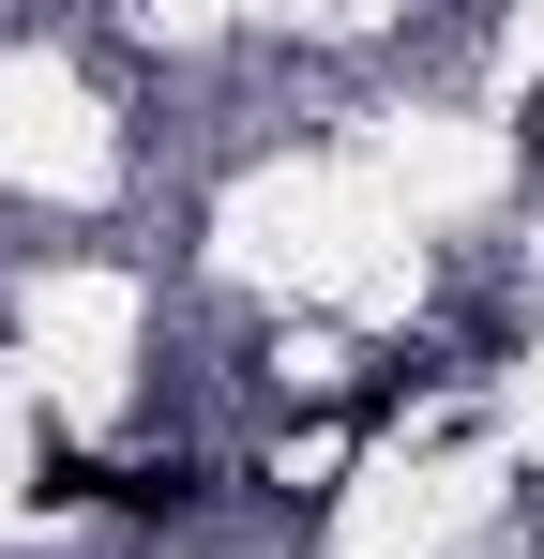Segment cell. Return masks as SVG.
<instances>
[{
  "mask_svg": "<svg viewBox=\"0 0 544 559\" xmlns=\"http://www.w3.org/2000/svg\"><path fill=\"white\" fill-rule=\"evenodd\" d=\"M106 499H121V514H197V499H212V468L152 454V468H106Z\"/></svg>",
  "mask_w": 544,
  "mask_h": 559,
  "instance_id": "cell-1",
  "label": "cell"
},
{
  "mask_svg": "<svg viewBox=\"0 0 544 559\" xmlns=\"http://www.w3.org/2000/svg\"><path fill=\"white\" fill-rule=\"evenodd\" d=\"M31 499H106V468H91L76 439H31Z\"/></svg>",
  "mask_w": 544,
  "mask_h": 559,
  "instance_id": "cell-2",
  "label": "cell"
}]
</instances>
